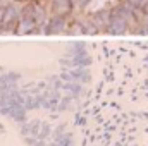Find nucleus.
<instances>
[{"instance_id":"1","label":"nucleus","mask_w":148,"mask_h":146,"mask_svg":"<svg viewBox=\"0 0 148 146\" xmlns=\"http://www.w3.org/2000/svg\"><path fill=\"white\" fill-rule=\"evenodd\" d=\"M21 19V14L19 10L14 7V5H5L3 9V21H2V29H12V28H17V23Z\"/></svg>"},{"instance_id":"2","label":"nucleus","mask_w":148,"mask_h":146,"mask_svg":"<svg viewBox=\"0 0 148 146\" xmlns=\"http://www.w3.org/2000/svg\"><path fill=\"white\" fill-rule=\"evenodd\" d=\"M67 28V23H66V17L64 16H53L50 17L47 23H45V33H62L66 31Z\"/></svg>"},{"instance_id":"3","label":"nucleus","mask_w":148,"mask_h":146,"mask_svg":"<svg viewBox=\"0 0 148 146\" xmlns=\"http://www.w3.org/2000/svg\"><path fill=\"white\" fill-rule=\"evenodd\" d=\"M126 31H127V21L112 12L110 23H109V26H107V33H110V35H122V33H126Z\"/></svg>"},{"instance_id":"4","label":"nucleus","mask_w":148,"mask_h":146,"mask_svg":"<svg viewBox=\"0 0 148 146\" xmlns=\"http://www.w3.org/2000/svg\"><path fill=\"white\" fill-rule=\"evenodd\" d=\"M38 29H40V26L36 24L35 19H31V17L26 16V14H21V19H19V23H17V28H16L17 33H21V35H24V33H35Z\"/></svg>"},{"instance_id":"5","label":"nucleus","mask_w":148,"mask_h":146,"mask_svg":"<svg viewBox=\"0 0 148 146\" xmlns=\"http://www.w3.org/2000/svg\"><path fill=\"white\" fill-rule=\"evenodd\" d=\"M23 14H26V16H29L31 19H35L38 26H43V24H45V10H43V7H40L36 3L26 5L24 10H23Z\"/></svg>"},{"instance_id":"6","label":"nucleus","mask_w":148,"mask_h":146,"mask_svg":"<svg viewBox=\"0 0 148 146\" xmlns=\"http://www.w3.org/2000/svg\"><path fill=\"white\" fill-rule=\"evenodd\" d=\"M74 7V0H52V9L55 16H67Z\"/></svg>"},{"instance_id":"7","label":"nucleus","mask_w":148,"mask_h":146,"mask_svg":"<svg viewBox=\"0 0 148 146\" xmlns=\"http://www.w3.org/2000/svg\"><path fill=\"white\" fill-rule=\"evenodd\" d=\"M110 17H112V12L110 10H98L95 16H93V24L97 26V29L100 31V29H105L107 31V26H109V23H110Z\"/></svg>"},{"instance_id":"8","label":"nucleus","mask_w":148,"mask_h":146,"mask_svg":"<svg viewBox=\"0 0 148 146\" xmlns=\"http://www.w3.org/2000/svg\"><path fill=\"white\" fill-rule=\"evenodd\" d=\"M145 2H147V0H127V3H129L131 7H134V9H136V7H143Z\"/></svg>"},{"instance_id":"9","label":"nucleus","mask_w":148,"mask_h":146,"mask_svg":"<svg viewBox=\"0 0 148 146\" xmlns=\"http://www.w3.org/2000/svg\"><path fill=\"white\" fill-rule=\"evenodd\" d=\"M88 2H90V0H74V5H77V7H84Z\"/></svg>"},{"instance_id":"10","label":"nucleus","mask_w":148,"mask_h":146,"mask_svg":"<svg viewBox=\"0 0 148 146\" xmlns=\"http://www.w3.org/2000/svg\"><path fill=\"white\" fill-rule=\"evenodd\" d=\"M3 9L5 7H0V26H2V21H3Z\"/></svg>"},{"instance_id":"11","label":"nucleus","mask_w":148,"mask_h":146,"mask_svg":"<svg viewBox=\"0 0 148 146\" xmlns=\"http://www.w3.org/2000/svg\"><path fill=\"white\" fill-rule=\"evenodd\" d=\"M141 9H143V12H145V14H148V0L145 2V5H143Z\"/></svg>"}]
</instances>
